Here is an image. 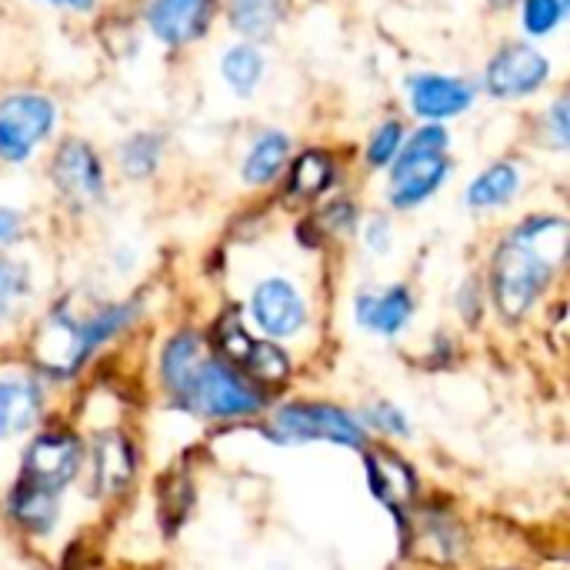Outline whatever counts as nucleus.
<instances>
[{
  "instance_id": "a211bd4d",
  "label": "nucleus",
  "mask_w": 570,
  "mask_h": 570,
  "mask_svg": "<svg viewBox=\"0 0 570 570\" xmlns=\"http://www.w3.org/2000/svg\"><path fill=\"white\" fill-rule=\"evenodd\" d=\"M287 13V0H230L227 17L230 27L250 40H264L274 33V27L284 20Z\"/></svg>"
},
{
  "instance_id": "423d86ee",
  "label": "nucleus",
  "mask_w": 570,
  "mask_h": 570,
  "mask_svg": "<svg viewBox=\"0 0 570 570\" xmlns=\"http://www.w3.org/2000/svg\"><path fill=\"white\" fill-rule=\"evenodd\" d=\"M80 458H83V448L70 431H47L27 448L20 481L33 484L40 491L60 494L77 478Z\"/></svg>"
},
{
  "instance_id": "c85d7f7f",
  "label": "nucleus",
  "mask_w": 570,
  "mask_h": 570,
  "mask_svg": "<svg viewBox=\"0 0 570 570\" xmlns=\"http://www.w3.org/2000/svg\"><path fill=\"white\" fill-rule=\"evenodd\" d=\"M20 234H23V217L10 207H0V247L17 244Z\"/></svg>"
},
{
  "instance_id": "2eb2a0df",
  "label": "nucleus",
  "mask_w": 570,
  "mask_h": 570,
  "mask_svg": "<svg viewBox=\"0 0 570 570\" xmlns=\"http://www.w3.org/2000/svg\"><path fill=\"white\" fill-rule=\"evenodd\" d=\"M40 404H43V394H40L37 381H30L23 374L0 377V441L17 438L27 428H33Z\"/></svg>"
},
{
  "instance_id": "c756f323",
  "label": "nucleus",
  "mask_w": 570,
  "mask_h": 570,
  "mask_svg": "<svg viewBox=\"0 0 570 570\" xmlns=\"http://www.w3.org/2000/svg\"><path fill=\"white\" fill-rule=\"evenodd\" d=\"M551 124H554L558 147H568V107H564V100H558V104H554V110H551Z\"/></svg>"
},
{
  "instance_id": "5701e85b",
  "label": "nucleus",
  "mask_w": 570,
  "mask_h": 570,
  "mask_svg": "<svg viewBox=\"0 0 570 570\" xmlns=\"http://www.w3.org/2000/svg\"><path fill=\"white\" fill-rule=\"evenodd\" d=\"M367 464H371L367 471H371L374 494H377L384 504H391V508L397 511V501H404V498H411V494H414V474L404 468V461L387 458V454L371 458Z\"/></svg>"
},
{
  "instance_id": "f03ea898",
  "label": "nucleus",
  "mask_w": 570,
  "mask_h": 570,
  "mask_svg": "<svg viewBox=\"0 0 570 570\" xmlns=\"http://www.w3.org/2000/svg\"><path fill=\"white\" fill-rule=\"evenodd\" d=\"M401 157L394 160V174H391V204L407 210L424 204L448 177L451 164H448V130L438 124H428L421 130L411 134V140L404 144V150H397Z\"/></svg>"
},
{
  "instance_id": "cd10ccee",
  "label": "nucleus",
  "mask_w": 570,
  "mask_h": 570,
  "mask_svg": "<svg viewBox=\"0 0 570 570\" xmlns=\"http://www.w3.org/2000/svg\"><path fill=\"white\" fill-rule=\"evenodd\" d=\"M371 421L381 431H387V434H407V421H404V414L397 407H374L371 411Z\"/></svg>"
},
{
  "instance_id": "aec40b11",
  "label": "nucleus",
  "mask_w": 570,
  "mask_h": 570,
  "mask_svg": "<svg viewBox=\"0 0 570 570\" xmlns=\"http://www.w3.org/2000/svg\"><path fill=\"white\" fill-rule=\"evenodd\" d=\"M287 150H291V140L277 130L257 137V144L247 150V160H244V180L254 184V187H264L277 177V170L284 167L287 160Z\"/></svg>"
},
{
  "instance_id": "1a4fd4ad",
  "label": "nucleus",
  "mask_w": 570,
  "mask_h": 570,
  "mask_svg": "<svg viewBox=\"0 0 570 570\" xmlns=\"http://www.w3.org/2000/svg\"><path fill=\"white\" fill-rule=\"evenodd\" d=\"M53 184L73 204H94L104 197V170L90 144L67 140L53 157Z\"/></svg>"
},
{
  "instance_id": "7ed1b4c3",
  "label": "nucleus",
  "mask_w": 570,
  "mask_h": 570,
  "mask_svg": "<svg viewBox=\"0 0 570 570\" xmlns=\"http://www.w3.org/2000/svg\"><path fill=\"white\" fill-rule=\"evenodd\" d=\"M184 404L210 417H244L264 407V394L244 374H237L234 364L204 357Z\"/></svg>"
},
{
  "instance_id": "f8f14e48",
  "label": "nucleus",
  "mask_w": 570,
  "mask_h": 570,
  "mask_svg": "<svg viewBox=\"0 0 570 570\" xmlns=\"http://www.w3.org/2000/svg\"><path fill=\"white\" fill-rule=\"evenodd\" d=\"M407 94H411L414 110L431 120L454 117L474 104V87L468 80L448 77V73H417L407 80Z\"/></svg>"
},
{
  "instance_id": "4468645a",
  "label": "nucleus",
  "mask_w": 570,
  "mask_h": 570,
  "mask_svg": "<svg viewBox=\"0 0 570 570\" xmlns=\"http://www.w3.org/2000/svg\"><path fill=\"white\" fill-rule=\"evenodd\" d=\"M97 494H120L134 478V448L124 434H100L90 451Z\"/></svg>"
},
{
  "instance_id": "9b49d317",
  "label": "nucleus",
  "mask_w": 570,
  "mask_h": 570,
  "mask_svg": "<svg viewBox=\"0 0 570 570\" xmlns=\"http://www.w3.org/2000/svg\"><path fill=\"white\" fill-rule=\"evenodd\" d=\"M214 7H217V0H150L147 27L167 47H184L207 30Z\"/></svg>"
},
{
  "instance_id": "39448f33",
  "label": "nucleus",
  "mask_w": 570,
  "mask_h": 570,
  "mask_svg": "<svg viewBox=\"0 0 570 570\" xmlns=\"http://www.w3.org/2000/svg\"><path fill=\"white\" fill-rule=\"evenodd\" d=\"M274 431L284 441H327L341 448H364V428L331 404H287L274 417Z\"/></svg>"
},
{
  "instance_id": "a878e982",
  "label": "nucleus",
  "mask_w": 570,
  "mask_h": 570,
  "mask_svg": "<svg viewBox=\"0 0 570 570\" xmlns=\"http://www.w3.org/2000/svg\"><path fill=\"white\" fill-rule=\"evenodd\" d=\"M401 140H404V130H401L397 120L381 124V127L374 130L371 144H367V164H371V167L391 164V160L397 157V150H401Z\"/></svg>"
},
{
  "instance_id": "b1692460",
  "label": "nucleus",
  "mask_w": 570,
  "mask_h": 570,
  "mask_svg": "<svg viewBox=\"0 0 570 570\" xmlns=\"http://www.w3.org/2000/svg\"><path fill=\"white\" fill-rule=\"evenodd\" d=\"M157 160H160V140L150 137V134L130 137V140L124 144V150H120V167H124L127 177H134V180L147 177V174L157 167Z\"/></svg>"
},
{
  "instance_id": "dca6fc26",
  "label": "nucleus",
  "mask_w": 570,
  "mask_h": 570,
  "mask_svg": "<svg viewBox=\"0 0 570 570\" xmlns=\"http://www.w3.org/2000/svg\"><path fill=\"white\" fill-rule=\"evenodd\" d=\"M200 361H204V357H200V337L190 334V331L170 337L167 347H164L160 374H164L167 391H170L180 404H184V397H187V391H190V384H194V374H197Z\"/></svg>"
},
{
  "instance_id": "ddd939ff",
  "label": "nucleus",
  "mask_w": 570,
  "mask_h": 570,
  "mask_svg": "<svg viewBox=\"0 0 570 570\" xmlns=\"http://www.w3.org/2000/svg\"><path fill=\"white\" fill-rule=\"evenodd\" d=\"M357 321L384 337H394L404 331V324L414 314V297L407 287H387V291H364L354 304Z\"/></svg>"
},
{
  "instance_id": "412c9836",
  "label": "nucleus",
  "mask_w": 570,
  "mask_h": 570,
  "mask_svg": "<svg viewBox=\"0 0 570 570\" xmlns=\"http://www.w3.org/2000/svg\"><path fill=\"white\" fill-rule=\"evenodd\" d=\"M331 184H334V160L324 150H307L291 167L287 194L291 197H301V200H311V197L324 194Z\"/></svg>"
},
{
  "instance_id": "473e14b6",
  "label": "nucleus",
  "mask_w": 570,
  "mask_h": 570,
  "mask_svg": "<svg viewBox=\"0 0 570 570\" xmlns=\"http://www.w3.org/2000/svg\"><path fill=\"white\" fill-rule=\"evenodd\" d=\"M491 3H494V7H511L514 0H491Z\"/></svg>"
},
{
  "instance_id": "4be33fe9",
  "label": "nucleus",
  "mask_w": 570,
  "mask_h": 570,
  "mask_svg": "<svg viewBox=\"0 0 570 570\" xmlns=\"http://www.w3.org/2000/svg\"><path fill=\"white\" fill-rule=\"evenodd\" d=\"M220 73H224V80L230 83V90H234L237 97H250V94L257 90L261 77H264V57H261L257 47L237 43V47H230V50L224 53Z\"/></svg>"
},
{
  "instance_id": "6e6552de",
  "label": "nucleus",
  "mask_w": 570,
  "mask_h": 570,
  "mask_svg": "<svg viewBox=\"0 0 570 570\" xmlns=\"http://www.w3.org/2000/svg\"><path fill=\"white\" fill-rule=\"evenodd\" d=\"M224 354L247 374V381L254 377L257 384H281L291 374V361L281 347L267 344V341H254L244 324L237 317H227L217 331Z\"/></svg>"
},
{
  "instance_id": "0eeeda50",
  "label": "nucleus",
  "mask_w": 570,
  "mask_h": 570,
  "mask_svg": "<svg viewBox=\"0 0 570 570\" xmlns=\"http://www.w3.org/2000/svg\"><path fill=\"white\" fill-rule=\"evenodd\" d=\"M551 73V63L541 50L531 43H508L498 50L484 70V83L494 97L511 100V97H528L534 94Z\"/></svg>"
},
{
  "instance_id": "393cba45",
  "label": "nucleus",
  "mask_w": 570,
  "mask_h": 570,
  "mask_svg": "<svg viewBox=\"0 0 570 570\" xmlns=\"http://www.w3.org/2000/svg\"><path fill=\"white\" fill-rule=\"evenodd\" d=\"M564 17V0H524V30L534 37L551 33Z\"/></svg>"
},
{
  "instance_id": "f257e3e1",
  "label": "nucleus",
  "mask_w": 570,
  "mask_h": 570,
  "mask_svg": "<svg viewBox=\"0 0 570 570\" xmlns=\"http://www.w3.org/2000/svg\"><path fill=\"white\" fill-rule=\"evenodd\" d=\"M568 250V224L561 217H531L498 247L491 264L494 304L508 321H521L548 291Z\"/></svg>"
},
{
  "instance_id": "f3484780",
  "label": "nucleus",
  "mask_w": 570,
  "mask_h": 570,
  "mask_svg": "<svg viewBox=\"0 0 570 570\" xmlns=\"http://www.w3.org/2000/svg\"><path fill=\"white\" fill-rule=\"evenodd\" d=\"M7 511L10 518L30 531V534H47L57 521V511H60V494H50V491H40L33 484H23L17 481L10 498H7Z\"/></svg>"
},
{
  "instance_id": "20e7f679",
  "label": "nucleus",
  "mask_w": 570,
  "mask_h": 570,
  "mask_svg": "<svg viewBox=\"0 0 570 570\" xmlns=\"http://www.w3.org/2000/svg\"><path fill=\"white\" fill-rule=\"evenodd\" d=\"M57 110L50 97L40 94H13L0 100V157L7 164H23L37 144L53 130Z\"/></svg>"
},
{
  "instance_id": "2f4dec72",
  "label": "nucleus",
  "mask_w": 570,
  "mask_h": 570,
  "mask_svg": "<svg viewBox=\"0 0 570 570\" xmlns=\"http://www.w3.org/2000/svg\"><path fill=\"white\" fill-rule=\"evenodd\" d=\"M47 3H57V7H70V10H90L94 0H47Z\"/></svg>"
},
{
  "instance_id": "7c9ffc66",
  "label": "nucleus",
  "mask_w": 570,
  "mask_h": 570,
  "mask_svg": "<svg viewBox=\"0 0 570 570\" xmlns=\"http://www.w3.org/2000/svg\"><path fill=\"white\" fill-rule=\"evenodd\" d=\"M367 240H371L374 250H387V244H391V240H387V224H384V220H374L371 230H367Z\"/></svg>"
},
{
  "instance_id": "9d476101",
  "label": "nucleus",
  "mask_w": 570,
  "mask_h": 570,
  "mask_svg": "<svg viewBox=\"0 0 570 570\" xmlns=\"http://www.w3.org/2000/svg\"><path fill=\"white\" fill-rule=\"evenodd\" d=\"M250 314H254L257 327L267 331L271 337H291L307 321L304 297L297 294L294 284H287L281 277H271V281L257 284V291L250 297Z\"/></svg>"
},
{
  "instance_id": "bb28decb",
  "label": "nucleus",
  "mask_w": 570,
  "mask_h": 570,
  "mask_svg": "<svg viewBox=\"0 0 570 570\" xmlns=\"http://www.w3.org/2000/svg\"><path fill=\"white\" fill-rule=\"evenodd\" d=\"M27 271L13 261H0V311H10L27 297Z\"/></svg>"
},
{
  "instance_id": "6ab92c4d",
  "label": "nucleus",
  "mask_w": 570,
  "mask_h": 570,
  "mask_svg": "<svg viewBox=\"0 0 570 570\" xmlns=\"http://www.w3.org/2000/svg\"><path fill=\"white\" fill-rule=\"evenodd\" d=\"M521 187V174L511 164H491L484 174L474 177V184L468 187V204L474 210H491V207H504Z\"/></svg>"
}]
</instances>
